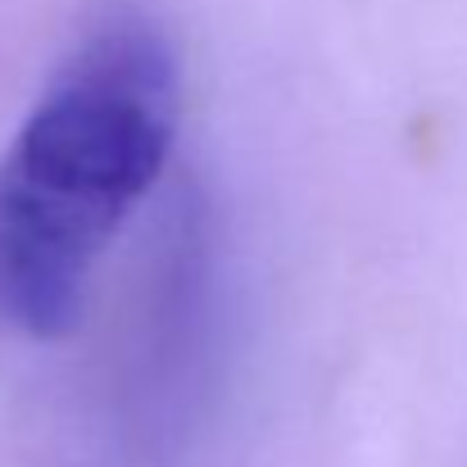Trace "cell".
<instances>
[{
    "label": "cell",
    "instance_id": "6da1fadb",
    "mask_svg": "<svg viewBox=\"0 0 467 467\" xmlns=\"http://www.w3.org/2000/svg\"><path fill=\"white\" fill-rule=\"evenodd\" d=\"M182 78L146 14L114 9L50 73L0 155V322L59 340L177 141Z\"/></svg>",
    "mask_w": 467,
    "mask_h": 467
}]
</instances>
